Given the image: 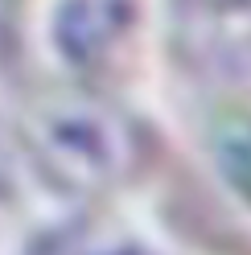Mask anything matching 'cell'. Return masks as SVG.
I'll return each instance as SVG.
<instances>
[{"label": "cell", "instance_id": "1", "mask_svg": "<svg viewBox=\"0 0 251 255\" xmlns=\"http://www.w3.org/2000/svg\"><path fill=\"white\" fill-rule=\"evenodd\" d=\"M25 156L70 194H107L144 161L136 120L95 91H41L21 111Z\"/></svg>", "mask_w": 251, "mask_h": 255}, {"label": "cell", "instance_id": "2", "mask_svg": "<svg viewBox=\"0 0 251 255\" xmlns=\"http://www.w3.org/2000/svg\"><path fill=\"white\" fill-rule=\"evenodd\" d=\"M140 0H54L50 4V50L66 70L95 74L112 66L132 41Z\"/></svg>", "mask_w": 251, "mask_h": 255}, {"label": "cell", "instance_id": "3", "mask_svg": "<svg viewBox=\"0 0 251 255\" xmlns=\"http://www.w3.org/2000/svg\"><path fill=\"white\" fill-rule=\"evenodd\" d=\"M169 12L190 54H239L251 45V0H169Z\"/></svg>", "mask_w": 251, "mask_h": 255}, {"label": "cell", "instance_id": "4", "mask_svg": "<svg viewBox=\"0 0 251 255\" xmlns=\"http://www.w3.org/2000/svg\"><path fill=\"white\" fill-rule=\"evenodd\" d=\"M214 161L223 169L227 185L243 202H251V120H235V124H227L223 132H218Z\"/></svg>", "mask_w": 251, "mask_h": 255}, {"label": "cell", "instance_id": "5", "mask_svg": "<svg viewBox=\"0 0 251 255\" xmlns=\"http://www.w3.org/2000/svg\"><path fill=\"white\" fill-rule=\"evenodd\" d=\"M17 8H21V0H0V45L12 37V25H17Z\"/></svg>", "mask_w": 251, "mask_h": 255}]
</instances>
